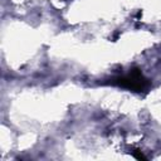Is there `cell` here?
Masks as SVG:
<instances>
[{"mask_svg": "<svg viewBox=\"0 0 161 161\" xmlns=\"http://www.w3.org/2000/svg\"><path fill=\"white\" fill-rule=\"evenodd\" d=\"M113 84H117L119 87L131 89L133 92H142L148 87V80L142 75L140 69H131L127 74L116 77L112 79Z\"/></svg>", "mask_w": 161, "mask_h": 161, "instance_id": "6da1fadb", "label": "cell"}, {"mask_svg": "<svg viewBox=\"0 0 161 161\" xmlns=\"http://www.w3.org/2000/svg\"><path fill=\"white\" fill-rule=\"evenodd\" d=\"M132 155H133L137 160H147V158H146V156H145L140 150H133V151H132Z\"/></svg>", "mask_w": 161, "mask_h": 161, "instance_id": "7a4b0ae2", "label": "cell"}]
</instances>
